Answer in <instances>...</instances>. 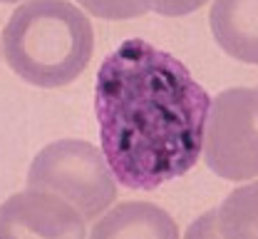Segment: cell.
Returning <instances> with one entry per match:
<instances>
[{
    "mask_svg": "<svg viewBox=\"0 0 258 239\" xmlns=\"http://www.w3.org/2000/svg\"><path fill=\"white\" fill-rule=\"evenodd\" d=\"M209 92L181 60L132 37L97 70L102 155L119 184L152 192L191 170L204 152Z\"/></svg>",
    "mask_w": 258,
    "mask_h": 239,
    "instance_id": "1",
    "label": "cell"
},
{
    "mask_svg": "<svg viewBox=\"0 0 258 239\" xmlns=\"http://www.w3.org/2000/svg\"><path fill=\"white\" fill-rule=\"evenodd\" d=\"M3 50L10 70L35 87H62L90 65L95 30L67 0H25L5 23Z\"/></svg>",
    "mask_w": 258,
    "mask_h": 239,
    "instance_id": "2",
    "label": "cell"
},
{
    "mask_svg": "<svg viewBox=\"0 0 258 239\" xmlns=\"http://www.w3.org/2000/svg\"><path fill=\"white\" fill-rule=\"evenodd\" d=\"M28 189L57 195L82 219H95L117 200V179L102 150L85 139H57L37 152L28 172Z\"/></svg>",
    "mask_w": 258,
    "mask_h": 239,
    "instance_id": "3",
    "label": "cell"
},
{
    "mask_svg": "<svg viewBox=\"0 0 258 239\" xmlns=\"http://www.w3.org/2000/svg\"><path fill=\"white\" fill-rule=\"evenodd\" d=\"M204 162L231 182L258 177V85L231 87L211 100Z\"/></svg>",
    "mask_w": 258,
    "mask_h": 239,
    "instance_id": "4",
    "label": "cell"
},
{
    "mask_svg": "<svg viewBox=\"0 0 258 239\" xmlns=\"http://www.w3.org/2000/svg\"><path fill=\"white\" fill-rule=\"evenodd\" d=\"M0 239H87L85 219L57 195L28 189L0 205Z\"/></svg>",
    "mask_w": 258,
    "mask_h": 239,
    "instance_id": "5",
    "label": "cell"
},
{
    "mask_svg": "<svg viewBox=\"0 0 258 239\" xmlns=\"http://www.w3.org/2000/svg\"><path fill=\"white\" fill-rule=\"evenodd\" d=\"M209 20L228 58L258 65V0H214Z\"/></svg>",
    "mask_w": 258,
    "mask_h": 239,
    "instance_id": "6",
    "label": "cell"
},
{
    "mask_svg": "<svg viewBox=\"0 0 258 239\" xmlns=\"http://www.w3.org/2000/svg\"><path fill=\"white\" fill-rule=\"evenodd\" d=\"M90 239H179V229L161 207L124 202L97 222Z\"/></svg>",
    "mask_w": 258,
    "mask_h": 239,
    "instance_id": "7",
    "label": "cell"
},
{
    "mask_svg": "<svg viewBox=\"0 0 258 239\" xmlns=\"http://www.w3.org/2000/svg\"><path fill=\"white\" fill-rule=\"evenodd\" d=\"M221 239H258V182L236 187L216 209Z\"/></svg>",
    "mask_w": 258,
    "mask_h": 239,
    "instance_id": "8",
    "label": "cell"
},
{
    "mask_svg": "<svg viewBox=\"0 0 258 239\" xmlns=\"http://www.w3.org/2000/svg\"><path fill=\"white\" fill-rule=\"evenodd\" d=\"M90 15L102 20H129L152 10V0H77Z\"/></svg>",
    "mask_w": 258,
    "mask_h": 239,
    "instance_id": "9",
    "label": "cell"
},
{
    "mask_svg": "<svg viewBox=\"0 0 258 239\" xmlns=\"http://www.w3.org/2000/svg\"><path fill=\"white\" fill-rule=\"evenodd\" d=\"M209 0H152V10L166 18H181V15L196 13Z\"/></svg>",
    "mask_w": 258,
    "mask_h": 239,
    "instance_id": "10",
    "label": "cell"
},
{
    "mask_svg": "<svg viewBox=\"0 0 258 239\" xmlns=\"http://www.w3.org/2000/svg\"><path fill=\"white\" fill-rule=\"evenodd\" d=\"M184 239H221L219 224H216V209H209L199 219H194Z\"/></svg>",
    "mask_w": 258,
    "mask_h": 239,
    "instance_id": "11",
    "label": "cell"
},
{
    "mask_svg": "<svg viewBox=\"0 0 258 239\" xmlns=\"http://www.w3.org/2000/svg\"><path fill=\"white\" fill-rule=\"evenodd\" d=\"M0 3H15V0H0Z\"/></svg>",
    "mask_w": 258,
    "mask_h": 239,
    "instance_id": "12",
    "label": "cell"
}]
</instances>
